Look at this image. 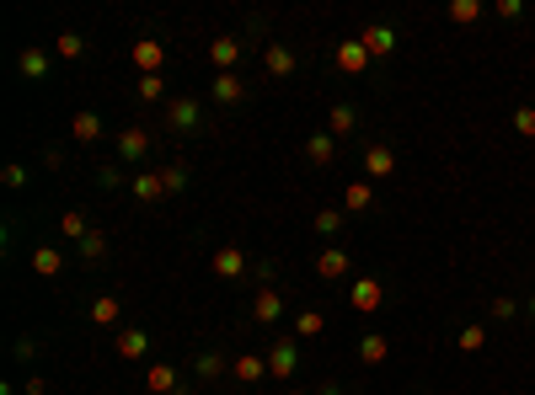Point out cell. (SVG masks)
<instances>
[{"mask_svg": "<svg viewBox=\"0 0 535 395\" xmlns=\"http://www.w3.org/2000/svg\"><path fill=\"white\" fill-rule=\"evenodd\" d=\"M530 310H535V305H530Z\"/></svg>", "mask_w": 535, "mask_h": 395, "instance_id": "7a4b0ae2", "label": "cell"}, {"mask_svg": "<svg viewBox=\"0 0 535 395\" xmlns=\"http://www.w3.org/2000/svg\"><path fill=\"white\" fill-rule=\"evenodd\" d=\"M519 134H535V113H519Z\"/></svg>", "mask_w": 535, "mask_h": 395, "instance_id": "6da1fadb", "label": "cell"}]
</instances>
